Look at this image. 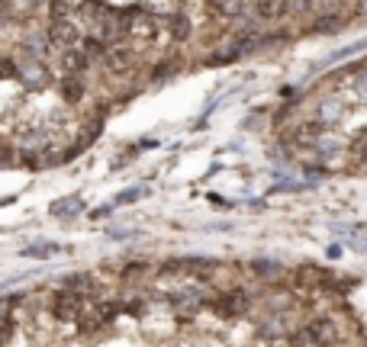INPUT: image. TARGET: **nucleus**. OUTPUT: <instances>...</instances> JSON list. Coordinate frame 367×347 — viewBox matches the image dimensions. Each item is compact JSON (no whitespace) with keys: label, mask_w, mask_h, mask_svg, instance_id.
Returning a JSON list of instances; mask_svg holds the SVG:
<instances>
[{"label":"nucleus","mask_w":367,"mask_h":347,"mask_svg":"<svg viewBox=\"0 0 367 347\" xmlns=\"http://www.w3.org/2000/svg\"><path fill=\"white\" fill-rule=\"evenodd\" d=\"M84 305H88V296H81V293H74V289L65 286L55 296V303H52V315L59 318V322H78Z\"/></svg>","instance_id":"obj_1"}]
</instances>
